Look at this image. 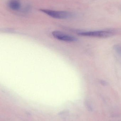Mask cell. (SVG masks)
Masks as SVG:
<instances>
[{"mask_svg":"<svg viewBox=\"0 0 121 121\" xmlns=\"http://www.w3.org/2000/svg\"><path fill=\"white\" fill-rule=\"evenodd\" d=\"M114 49L119 54L121 55V45H116L114 47Z\"/></svg>","mask_w":121,"mask_h":121,"instance_id":"5","label":"cell"},{"mask_svg":"<svg viewBox=\"0 0 121 121\" xmlns=\"http://www.w3.org/2000/svg\"><path fill=\"white\" fill-rule=\"evenodd\" d=\"M115 32L112 30H97L92 31H83L78 32V35L85 37L96 38H107L114 35Z\"/></svg>","mask_w":121,"mask_h":121,"instance_id":"1","label":"cell"},{"mask_svg":"<svg viewBox=\"0 0 121 121\" xmlns=\"http://www.w3.org/2000/svg\"><path fill=\"white\" fill-rule=\"evenodd\" d=\"M40 10L49 16L57 19H67L73 16V14L68 11L53 10L46 9H41Z\"/></svg>","mask_w":121,"mask_h":121,"instance_id":"2","label":"cell"},{"mask_svg":"<svg viewBox=\"0 0 121 121\" xmlns=\"http://www.w3.org/2000/svg\"><path fill=\"white\" fill-rule=\"evenodd\" d=\"M8 6L11 10L16 11L20 9L21 5L19 0H10L8 4Z\"/></svg>","mask_w":121,"mask_h":121,"instance_id":"4","label":"cell"},{"mask_svg":"<svg viewBox=\"0 0 121 121\" xmlns=\"http://www.w3.org/2000/svg\"><path fill=\"white\" fill-rule=\"evenodd\" d=\"M52 35L55 38L62 41L74 42L77 40V39L75 37L69 35L60 31H53L52 32Z\"/></svg>","mask_w":121,"mask_h":121,"instance_id":"3","label":"cell"}]
</instances>
